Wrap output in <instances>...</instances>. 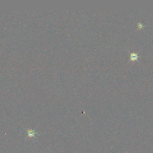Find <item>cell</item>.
<instances>
[{
	"mask_svg": "<svg viewBox=\"0 0 153 153\" xmlns=\"http://www.w3.org/2000/svg\"><path fill=\"white\" fill-rule=\"evenodd\" d=\"M140 50H139V51L137 53H130V59L129 60V61H128V62L133 61H134L135 60L137 61L138 62H139V61H138V58L140 57V56H138V53H139V52H140Z\"/></svg>",
	"mask_w": 153,
	"mask_h": 153,
	"instance_id": "1",
	"label": "cell"
},
{
	"mask_svg": "<svg viewBox=\"0 0 153 153\" xmlns=\"http://www.w3.org/2000/svg\"><path fill=\"white\" fill-rule=\"evenodd\" d=\"M35 131V129L34 130H32V129H28L27 130V134H28V136L27 137V138L28 137H34L35 138V137L34 136V134H38L37 132H34Z\"/></svg>",
	"mask_w": 153,
	"mask_h": 153,
	"instance_id": "2",
	"label": "cell"
},
{
	"mask_svg": "<svg viewBox=\"0 0 153 153\" xmlns=\"http://www.w3.org/2000/svg\"><path fill=\"white\" fill-rule=\"evenodd\" d=\"M138 26L139 28H143V27H144L143 25L141 22H138Z\"/></svg>",
	"mask_w": 153,
	"mask_h": 153,
	"instance_id": "3",
	"label": "cell"
}]
</instances>
